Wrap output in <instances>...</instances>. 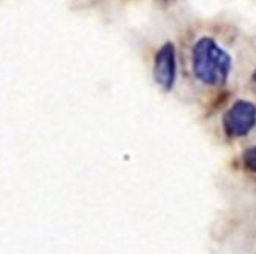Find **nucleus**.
<instances>
[{"mask_svg":"<svg viewBox=\"0 0 256 254\" xmlns=\"http://www.w3.org/2000/svg\"><path fill=\"white\" fill-rule=\"evenodd\" d=\"M256 124V106L250 101H236L222 117V126L228 136H244Z\"/></svg>","mask_w":256,"mask_h":254,"instance_id":"nucleus-2","label":"nucleus"},{"mask_svg":"<svg viewBox=\"0 0 256 254\" xmlns=\"http://www.w3.org/2000/svg\"><path fill=\"white\" fill-rule=\"evenodd\" d=\"M244 167L250 172H256V146L247 149L242 155Z\"/></svg>","mask_w":256,"mask_h":254,"instance_id":"nucleus-4","label":"nucleus"},{"mask_svg":"<svg viewBox=\"0 0 256 254\" xmlns=\"http://www.w3.org/2000/svg\"><path fill=\"white\" fill-rule=\"evenodd\" d=\"M192 71L208 86H221L232 71V58L210 37L200 38L192 49Z\"/></svg>","mask_w":256,"mask_h":254,"instance_id":"nucleus-1","label":"nucleus"},{"mask_svg":"<svg viewBox=\"0 0 256 254\" xmlns=\"http://www.w3.org/2000/svg\"><path fill=\"white\" fill-rule=\"evenodd\" d=\"M176 54L174 43L168 41L161 46L154 60V78L158 86L164 90H170L175 84L176 75Z\"/></svg>","mask_w":256,"mask_h":254,"instance_id":"nucleus-3","label":"nucleus"},{"mask_svg":"<svg viewBox=\"0 0 256 254\" xmlns=\"http://www.w3.org/2000/svg\"><path fill=\"white\" fill-rule=\"evenodd\" d=\"M253 80H254V83H256V71H254V74H253Z\"/></svg>","mask_w":256,"mask_h":254,"instance_id":"nucleus-5","label":"nucleus"}]
</instances>
